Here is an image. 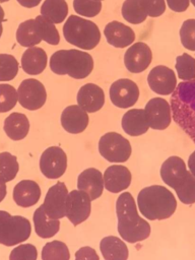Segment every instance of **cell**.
I'll use <instances>...</instances> for the list:
<instances>
[{
  "instance_id": "5",
  "label": "cell",
  "mask_w": 195,
  "mask_h": 260,
  "mask_svg": "<svg viewBox=\"0 0 195 260\" xmlns=\"http://www.w3.org/2000/svg\"><path fill=\"white\" fill-rule=\"evenodd\" d=\"M65 40L77 48L91 50L101 41V32L98 25L85 18L70 15L63 25Z\"/></svg>"
},
{
  "instance_id": "43",
  "label": "cell",
  "mask_w": 195,
  "mask_h": 260,
  "mask_svg": "<svg viewBox=\"0 0 195 260\" xmlns=\"http://www.w3.org/2000/svg\"><path fill=\"white\" fill-rule=\"evenodd\" d=\"M167 3L171 10L175 12H183L189 7L190 0H167Z\"/></svg>"
},
{
  "instance_id": "7",
  "label": "cell",
  "mask_w": 195,
  "mask_h": 260,
  "mask_svg": "<svg viewBox=\"0 0 195 260\" xmlns=\"http://www.w3.org/2000/svg\"><path fill=\"white\" fill-rule=\"evenodd\" d=\"M101 155L111 162H124L131 155V144L128 139L117 132L104 134L99 141Z\"/></svg>"
},
{
  "instance_id": "41",
  "label": "cell",
  "mask_w": 195,
  "mask_h": 260,
  "mask_svg": "<svg viewBox=\"0 0 195 260\" xmlns=\"http://www.w3.org/2000/svg\"><path fill=\"white\" fill-rule=\"evenodd\" d=\"M141 4L150 17H158L166 11L165 0H140Z\"/></svg>"
},
{
  "instance_id": "3",
  "label": "cell",
  "mask_w": 195,
  "mask_h": 260,
  "mask_svg": "<svg viewBox=\"0 0 195 260\" xmlns=\"http://www.w3.org/2000/svg\"><path fill=\"white\" fill-rule=\"evenodd\" d=\"M139 211L149 220H162L171 217L177 208L174 194L166 187L152 185L143 188L137 197Z\"/></svg>"
},
{
  "instance_id": "27",
  "label": "cell",
  "mask_w": 195,
  "mask_h": 260,
  "mask_svg": "<svg viewBox=\"0 0 195 260\" xmlns=\"http://www.w3.org/2000/svg\"><path fill=\"white\" fill-rule=\"evenodd\" d=\"M34 224L36 234L43 239L52 238L60 230L59 219L49 218L42 205L38 207L34 213Z\"/></svg>"
},
{
  "instance_id": "33",
  "label": "cell",
  "mask_w": 195,
  "mask_h": 260,
  "mask_svg": "<svg viewBox=\"0 0 195 260\" xmlns=\"http://www.w3.org/2000/svg\"><path fill=\"white\" fill-rule=\"evenodd\" d=\"M70 253L65 243L52 241L47 243L42 250V260H69Z\"/></svg>"
},
{
  "instance_id": "45",
  "label": "cell",
  "mask_w": 195,
  "mask_h": 260,
  "mask_svg": "<svg viewBox=\"0 0 195 260\" xmlns=\"http://www.w3.org/2000/svg\"><path fill=\"white\" fill-rule=\"evenodd\" d=\"M188 167L190 170V173L195 177V151H193L188 159Z\"/></svg>"
},
{
  "instance_id": "22",
  "label": "cell",
  "mask_w": 195,
  "mask_h": 260,
  "mask_svg": "<svg viewBox=\"0 0 195 260\" xmlns=\"http://www.w3.org/2000/svg\"><path fill=\"white\" fill-rule=\"evenodd\" d=\"M41 188L32 180H22L13 189V199L15 203L23 208L35 205L41 197Z\"/></svg>"
},
{
  "instance_id": "21",
  "label": "cell",
  "mask_w": 195,
  "mask_h": 260,
  "mask_svg": "<svg viewBox=\"0 0 195 260\" xmlns=\"http://www.w3.org/2000/svg\"><path fill=\"white\" fill-rule=\"evenodd\" d=\"M77 188L87 193L91 200L98 199L104 190L103 174L94 168L82 171L77 178Z\"/></svg>"
},
{
  "instance_id": "32",
  "label": "cell",
  "mask_w": 195,
  "mask_h": 260,
  "mask_svg": "<svg viewBox=\"0 0 195 260\" xmlns=\"http://www.w3.org/2000/svg\"><path fill=\"white\" fill-rule=\"evenodd\" d=\"M19 170L18 161L15 155L4 151L0 153V181L9 182L13 180Z\"/></svg>"
},
{
  "instance_id": "37",
  "label": "cell",
  "mask_w": 195,
  "mask_h": 260,
  "mask_svg": "<svg viewBox=\"0 0 195 260\" xmlns=\"http://www.w3.org/2000/svg\"><path fill=\"white\" fill-rule=\"evenodd\" d=\"M175 191L182 203L188 205L195 203V177L190 171L186 181Z\"/></svg>"
},
{
  "instance_id": "26",
  "label": "cell",
  "mask_w": 195,
  "mask_h": 260,
  "mask_svg": "<svg viewBox=\"0 0 195 260\" xmlns=\"http://www.w3.org/2000/svg\"><path fill=\"white\" fill-rule=\"evenodd\" d=\"M100 250L105 260H127L129 255L126 244L114 236L105 237L100 243Z\"/></svg>"
},
{
  "instance_id": "48",
  "label": "cell",
  "mask_w": 195,
  "mask_h": 260,
  "mask_svg": "<svg viewBox=\"0 0 195 260\" xmlns=\"http://www.w3.org/2000/svg\"><path fill=\"white\" fill-rule=\"evenodd\" d=\"M2 30H3V28H2V24H0V37H1V35H2Z\"/></svg>"
},
{
  "instance_id": "18",
  "label": "cell",
  "mask_w": 195,
  "mask_h": 260,
  "mask_svg": "<svg viewBox=\"0 0 195 260\" xmlns=\"http://www.w3.org/2000/svg\"><path fill=\"white\" fill-rule=\"evenodd\" d=\"M61 125L68 133H81L88 125L87 112L78 105L68 106L61 114Z\"/></svg>"
},
{
  "instance_id": "30",
  "label": "cell",
  "mask_w": 195,
  "mask_h": 260,
  "mask_svg": "<svg viewBox=\"0 0 195 260\" xmlns=\"http://www.w3.org/2000/svg\"><path fill=\"white\" fill-rule=\"evenodd\" d=\"M121 12L124 19L132 24H139L147 17L140 0H125Z\"/></svg>"
},
{
  "instance_id": "12",
  "label": "cell",
  "mask_w": 195,
  "mask_h": 260,
  "mask_svg": "<svg viewBox=\"0 0 195 260\" xmlns=\"http://www.w3.org/2000/svg\"><path fill=\"white\" fill-rule=\"evenodd\" d=\"M67 196L68 190L63 182H58L49 188L44 203L42 204L49 218L60 219L65 216Z\"/></svg>"
},
{
  "instance_id": "39",
  "label": "cell",
  "mask_w": 195,
  "mask_h": 260,
  "mask_svg": "<svg viewBox=\"0 0 195 260\" xmlns=\"http://www.w3.org/2000/svg\"><path fill=\"white\" fill-rule=\"evenodd\" d=\"M180 39L184 48L195 52V19H187L183 22Z\"/></svg>"
},
{
  "instance_id": "28",
  "label": "cell",
  "mask_w": 195,
  "mask_h": 260,
  "mask_svg": "<svg viewBox=\"0 0 195 260\" xmlns=\"http://www.w3.org/2000/svg\"><path fill=\"white\" fill-rule=\"evenodd\" d=\"M41 14L53 23H61L68 14L65 0H45L41 6Z\"/></svg>"
},
{
  "instance_id": "16",
  "label": "cell",
  "mask_w": 195,
  "mask_h": 260,
  "mask_svg": "<svg viewBox=\"0 0 195 260\" xmlns=\"http://www.w3.org/2000/svg\"><path fill=\"white\" fill-rule=\"evenodd\" d=\"M189 171H187L185 161L179 156H170L160 167V177L162 181L173 188L178 189L187 179Z\"/></svg>"
},
{
  "instance_id": "19",
  "label": "cell",
  "mask_w": 195,
  "mask_h": 260,
  "mask_svg": "<svg viewBox=\"0 0 195 260\" xmlns=\"http://www.w3.org/2000/svg\"><path fill=\"white\" fill-rule=\"evenodd\" d=\"M104 186L112 193L126 190L131 184L130 171L120 165L110 166L104 173Z\"/></svg>"
},
{
  "instance_id": "9",
  "label": "cell",
  "mask_w": 195,
  "mask_h": 260,
  "mask_svg": "<svg viewBox=\"0 0 195 260\" xmlns=\"http://www.w3.org/2000/svg\"><path fill=\"white\" fill-rule=\"evenodd\" d=\"M91 199L87 193L81 190H73L68 193L66 199V214L65 216L73 225L86 220L91 210Z\"/></svg>"
},
{
  "instance_id": "15",
  "label": "cell",
  "mask_w": 195,
  "mask_h": 260,
  "mask_svg": "<svg viewBox=\"0 0 195 260\" xmlns=\"http://www.w3.org/2000/svg\"><path fill=\"white\" fill-rule=\"evenodd\" d=\"M152 60L150 48L142 42H137L130 46L124 55V64L131 73H140L144 71Z\"/></svg>"
},
{
  "instance_id": "10",
  "label": "cell",
  "mask_w": 195,
  "mask_h": 260,
  "mask_svg": "<svg viewBox=\"0 0 195 260\" xmlns=\"http://www.w3.org/2000/svg\"><path fill=\"white\" fill-rule=\"evenodd\" d=\"M67 156L59 146H50L41 155L40 170L46 178L58 179L66 171Z\"/></svg>"
},
{
  "instance_id": "1",
  "label": "cell",
  "mask_w": 195,
  "mask_h": 260,
  "mask_svg": "<svg viewBox=\"0 0 195 260\" xmlns=\"http://www.w3.org/2000/svg\"><path fill=\"white\" fill-rule=\"evenodd\" d=\"M116 213L118 217V233L123 240L134 244L149 237L150 225L138 215L135 200L129 192H124L118 197Z\"/></svg>"
},
{
  "instance_id": "36",
  "label": "cell",
  "mask_w": 195,
  "mask_h": 260,
  "mask_svg": "<svg viewBox=\"0 0 195 260\" xmlns=\"http://www.w3.org/2000/svg\"><path fill=\"white\" fill-rule=\"evenodd\" d=\"M18 101L16 89L6 83L0 84V113L12 110Z\"/></svg>"
},
{
  "instance_id": "29",
  "label": "cell",
  "mask_w": 195,
  "mask_h": 260,
  "mask_svg": "<svg viewBox=\"0 0 195 260\" xmlns=\"http://www.w3.org/2000/svg\"><path fill=\"white\" fill-rule=\"evenodd\" d=\"M16 41L20 46L27 48L34 47L42 41L36 30L35 19H27L18 25L16 30Z\"/></svg>"
},
{
  "instance_id": "25",
  "label": "cell",
  "mask_w": 195,
  "mask_h": 260,
  "mask_svg": "<svg viewBox=\"0 0 195 260\" xmlns=\"http://www.w3.org/2000/svg\"><path fill=\"white\" fill-rule=\"evenodd\" d=\"M3 129L6 135L12 140L23 139L29 130L27 117L21 113H11L5 120Z\"/></svg>"
},
{
  "instance_id": "6",
  "label": "cell",
  "mask_w": 195,
  "mask_h": 260,
  "mask_svg": "<svg viewBox=\"0 0 195 260\" xmlns=\"http://www.w3.org/2000/svg\"><path fill=\"white\" fill-rule=\"evenodd\" d=\"M30 231L27 218L0 210V244L8 247L20 244L29 238Z\"/></svg>"
},
{
  "instance_id": "44",
  "label": "cell",
  "mask_w": 195,
  "mask_h": 260,
  "mask_svg": "<svg viewBox=\"0 0 195 260\" xmlns=\"http://www.w3.org/2000/svg\"><path fill=\"white\" fill-rule=\"evenodd\" d=\"M17 2L23 6V7H26V8H32V7H36L40 4L41 0H17Z\"/></svg>"
},
{
  "instance_id": "31",
  "label": "cell",
  "mask_w": 195,
  "mask_h": 260,
  "mask_svg": "<svg viewBox=\"0 0 195 260\" xmlns=\"http://www.w3.org/2000/svg\"><path fill=\"white\" fill-rule=\"evenodd\" d=\"M36 30L40 38L50 45H58L60 42L59 32L55 24L47 20L44 16H37L35 18Z\"/></svg>"
},
{
  "instance_id": "38",
  "label": "cell",
  "mask_w": 195,
  "mask_h": 260,
  "mask_svg": "<svg viewBox=\"0 0 195 260\" xmlns=\"http://www.w3.org/2000/svg\"><path fill=\"white\" fill-rule=\"evenodd\" d=\"M73 8L81 16L93 17L101 12L102 2L100 0H73Z\"/></svg>"
},
{
  "instance_id": "35",
  "label": "cell",
  "mask_w": 195,
  "mask_h": 260,
  "mask_svg": "<svg viewBox=\"0 0 195 260\" xmlns=\"http://www.w3.org/2000/svg\"><path fill=\"white\" fill-rule=\"evenodd\" d=\"M18 73V62L9 54H0V81L12 80Z\"/></svg>"
},
{
  "instance_id": "34",
  "label": "cell",
  "mask_w": 195,
  "mask_h": 260,
  "mask_svg": "<svg viewBox=\"0 0 195 260\" xmlns=\"http://www.w3.org/2000/svg\"><path fill=\"white\" fill-rule=\"evenodd\" d=\"M176 70L178 77L184 81L195 79V58L183 53L176 58Z\"/></svg>"
},
{
  "instance_id": "14",
  "label": "cell",
  "mask_w": 195,
  "mask_h": 260,
  "mask_svg": "<svg viewBox=\"0 0 195 260\" xmlns=\"http://www.w3.org/2000/svg\"><path fill=\"white\" fill-rule=\"evenodd\" d=\"M147 82L152 91L161 95L171 94L177 86L175 72L164 65L155 66L150 70Z\"/></svg>"
},
{
  "instance_id": "40",
  "label": "cell",
  "mask_w": 195,
  "mask_h": 260,
  "mask_svg": "<svg viewBox=\"0 0 195 260\" xmlns=\"http://www.w3.org/2000/svg\"><path fill=\"white\" fill-rule=\"evenodd\" d=\"M38 251L31 244H22L14 248L10 255L9 260H37Z\"/></svg>"
},
{
  "instance_id": "17",
  "label": "cell",
  "mask_w": 195,
  "mask_h": 260,
  "mask_svg": "<svg viewBox=\"0 0 195 260\" xmlns=\"http://www.w3.org/2000/svg\"><path fill=\"white\" fill-rule=\"evenodd\" d=\"M77 104L87 113L98 112L105 104L104 90L94 83H86L77 92Z\"/></svg>"
},
{
  "instance_id": "49",
  "label": "cell",
  "mask_w": 195,
  "mask_h": 260,
  "mask_svg": "<svg viewBox=\"0 0 195 260\" xmlns=\"http://www.w3.org/2000/svg\"><path fill=\"white\" fill-rule=\"evenodd\" d=\"M7 1H9V0H0V3H3V2H7Z\"/></svg>"
},
{
  "instance_id": "42",
  "label": "cell",
  "mask_w": 195,
  "mask_h": 260,
  "mask_svg": "<svg viewBox=\"0 0 195 260\" xmlns=\"http://www.w3.org/2000/svg\"><path fill=\"white\" fill-rule=\"evenodd\" d=\"M75 260H100V258L93 248L85 246L76 251Z\"/></svg>"
},
{
  "instance_id": "2",
  "label": "cell",
  "mask_w": 195,
  "mask_h": 260,
  "mask_svg": "<svg viewBox=\"0 0 195 260\" xmlns=\"http://www.w3.org/2000/svg\"><path fill=\"white\" fill-rule=\"evenodd\" d=\"M172 118L195 143V79L180 82L171 95Z\"/></svg>"
},
{
  "instance_id": "23",
  "label": "cell",
  "mask_w": 195,
  "mask_h": 260,
  "mask_svg": "<svg viewBox=\"0 0 195 260\" xmlns=\"http://www.w3.org/2000/svg\"><path fill=\"white\" fill-rule=\"evenodd\" d=\"M121 125L123 130L130 136L142 135L146 133L149 128L143 109L127 111L122 117Z\"/></svg>"
},
{
  "instance_id": "24",
  "label": "cell",
  "mask_w": 195,
  "mask_h": 260,
  "mask_svg": "<svg viewBox=\"0 0 195 260\" xmlns=\"http://www.w3.org/2000/svg\"><path fill=\"white\" fill-rule=\"evenodd\" d=\"M48 62L46 52L39 47H29L24 51L21 57V67L23 71L29 75H38L42 73Z\"/></svg>"
},
{
  "instance_id": "8",
  "label": "cell",
  "mask_w": 195,
  "mask_h": 260,
  "mask_svg": "<svg viewBox=\"0 0 195 260\" xmlns=\"http://www.w3.org/2000/svg\"><path fill=\"white\" fill-rule=\"evenodd\" d=\"M17 96L21 107L29 111H35L44 106L47 100V92L41 81L34 78H27L19 84Z\"/></svg>"
},
{
  "instance_id": "50",
  "label": "cell",
  "mask_w": 195,
  "mask_h": 260,
  "mask_svg": "<svg viewBox=\"0 0 195 260\" xmlns=\"http://www.w3.org/2000/svg\"><path fill=\"white\" fill-rule=\"evenodd\" d=\"M190 1H191V3H192L194 6H195V0H190Z\"/></svg>"
},
{
  "instance_id": "51",
  "label": "cell",
  "mask_w": 195,
  "mask_h": 260,
  "mask_svg": "<svg viewBox=\"0 0 195 260\" xmlns=\"http://www.w3.org/2000/svg\"><path fill=\"white\" fill-rule=\"evenodd\" d=\"M100 1H101V0H100Z\"/></svg>"
},
{
  "instance_id": "47",
  "label": "cell",
  "mask_w": 195,
  "mask_h": 260,
  "mask_svg": "<svg viewBox=\"0 0 195 260\" xmlns=\"http://www.w3.org/2000/svg\"><path fill=\"white\" fill-rule=\"evenodd\" d=\"M3 20H4V11H3L2 7L0 6V24H2Z\"/></svg>"
},
{
  "instance_id": "13",
  "label": "cell",
  "mask_w": 195,
  "mask_h": 260,
  "mask_svg": "<svg viewBox=\"0 0 195 260\" xmlns=\"http://www.w3.org/2000/svg\"><path fill=\"white\" fill-rule=\"evenodd\" d=\"M145 117L150 128L154 130L167 129L172 121L171 106L162 98H153L145 105Z\"/></svg>"
},
{
  "instance_id": "11",
  "label": "cell",
  "mask_w": 195,
  "mask_h": 260,
  "mask_svg": "<svg viewBox=\"0 0 195 260\" xmlns=\"http://www.w3.org/2000/svg\"><path fill=\"white\" fill-rule=\"evenodd\" d=\"M138 98L139 88L137 84L128 78L118 79L110 87L111 102L118 108H130L136 104Z\"/></svg>"
},
{
  "instance_id": "4",
  "label": "cell",
  "mask_w": 195,
  "mask_h": 260,
  "mask_svg": "<svg viewBox=\"0 0 195 260\" xmlns=\"http://www.w3.org/2000/svg\"><path fill=\"white\" fill-rule=\"evenodd\" d=\"M50 68L58 75H69L75 79L87 77L93 69L92 57L80 50H59L50 58Z\"/></svg>"
},
{
  "instance_id": "20",
  "label": "cell",
  "mask_w": 195,
  "mask_h": 260,
  "mask_svg": "<svg viewBox=\"0 0 195 260\" xmlns=\"http://www.w3.org/2000/svg\"><path fill=\"white\" fill-rule=\"evenodd\" d=\"M104 34L107 42L116 48L128 47L135 40L133 29L117 20L109 22L104 29Z\"/></svg>"
},
{
  "instance_id": "46",
  "label": "cell",
  "mask_w": 195,
  "mask_h": 260,
  "mask_svg": "<svg viewBox=\"0 0 195 260\" xmlns=\"http://www.w3.org/2000/svg\"><path fill=\"white\" fill-rule=\"evenodd\" d=\"M6 196V185L4 182L0 181V202L4 199Z\"/></svg>"
}]
</instances>
